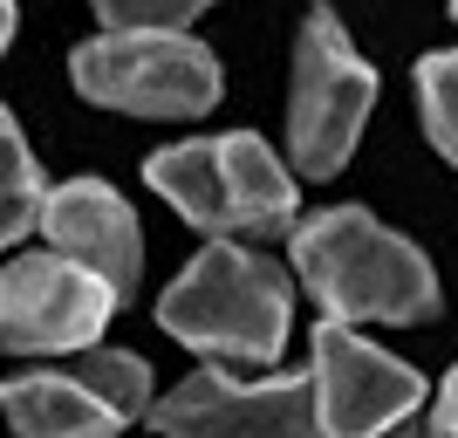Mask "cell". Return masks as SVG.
Returning <instances> with one entry per match:
<instances>
[{"mask_svg": "<svg viewBox=\"0 0 458 438\" xmlns=\"http://www.w3.org/2000/svg\"><path fill=\"white\" fill-rule=\"evenodd\" d=\"M151 370L131 349H76V363L0 383L14 438H116L144 418Z\"/></svg>", "mask_w": 458, "mask_h": 438, "instance_id": "obj_6", "label": "cell"}, {"mask_svg": "<svg viewBox=\"0 0 458 438\" xmlns=\"http://www.w3.org/2000/svg\"><path fill=\"white\" fill-rule=\"evenodd\" d=\"M14 41V0H0V48Z\"/></svg>", "mask_w": 458, "mask_h": 438, "instance_id": "obj_15", "label": "cell"}, {"mask_svg": "<svg viewBox=\"0 0 458 438\" xmlns=\"http://www.w3.org/2000/svg\"><path fill=\"white\" fill-rule=\"evenodd\" d=\"M69 76L89 103L131 116H206L226 90L212 48L178 28H110L76 48Z\"/></svg>", "mask_w": 458, "mask_h": 438, "instance_id": "obj_4", "label": "cell"}, {"mask_svg": "<svg viewBox=\"0 0 458 438\" xmlns=\"http://www.w3.org/2000/svg\"><path fill=\"white\" fill-rule=\"evenodd\" d=\"M287 253L301 288L322 302L328 322H431L438 315V274L363 206H328L287 227Z\"/></svg>", "mask_w": 458, "mask_h": 438, "instance_id": "obj_1", "label": "cell"}, {"mask_svg": "<svg viewBox=\"0 0 458 438\" xmlns=\"http://www.w3.org/2000/svg\"><path fill=\"white\" fill-rule=\"evenodd\" d=\"M165 438H322L315 432V383L308 377H226L191 370L151 411Z\"/></svg>", "mask_w": 458, "mask_h": 438, "instance_id": "obj_9", "label": "cell"}, {"mask_svg": "<svg viewBox=\"0 0 458 438\" xmlns=\"http://www.w3.org/2000/svg\"><path fill=\"white\" fill-rule=\"evenodd\" d=\"M151 192L206 240H274L294 227V172L267 137H191L144 165Z\"/></svg>", "mask_w": 458, "mask_h": 438, "instance_id": "obj_3", "label": "cell"}, {"mask_svg": "<svg viewBox=\"0 0 458 438\" xmlns=\"http://www.w3.org/2000/svg\"><path fill=\"white\" fill-rule=\"evenodd\" d=\"M35 227L48 233V247H55V253L96 267V274L116 288V302H137L144 233H137V212L123 206V192H116V185H103V178H69V185H48V192H41Z\"/></svg>", "mask_w": 458, "mask_h": 438, "instance_id": "obj_10", "label": "cell"}, {"mask_svg": "<svg viewBox=\"0 0 458 438\" xmlns=\"http://www.w3.org/2000/svg\"><path fill=\"white\" fill-rule=\"evenodd\" d=\"M116 288L69 253H21L0 274V349L14 356H76L116 315Z\"/></svg>", "mask_w": 458, "mask_h": 438, "instance_id": "obj_8", "label": "cell"}, {"mask_svg": "<svg viewBox=\"0 0 458 438\" xmlns=\"http://www.w3.org/2000/svg\"><path fill=\"white\" fill-rule=\"evenodd\" d=\"M41 165L35 151H28V137H21V124L7 110H0V247H14V240H28V227H35L41 212Z\"/></svg>", "mask_w": 458, "mask_h": 438, "instance_id": "obj_11", "label": "cell"}, {"mask_svg": "<svg viewBox=\"0 0 458 438\" xmlns=\"http://www.w3.org/2000/svg\"><path fill=\"white\" fill-rule=\"evenodd\" d=\"M418 103H424V137L438 144L445 165H458V48L418 62Z\"/></svg>", "mask_w": 458, "mask_h": 438, "instance_id": "obj_12", "label": "cell"}, {"mask_svg": "<svg viewBox=\"0 0 458 438\" xmlns=\"http://www.w3.org/2000/svg\"><path fill=\"white\" fill-rule=\"evenodd\" d=\"M212 0H96L103 28H185L191 14H206Z\"/></svg>", "mask_w": 458, "mask_h": 438, "instance_id": "obj_13", "label": "cell"}, {"mask_svg": "<svg viewBox=\"0 0 458 438\" xmlns=\"http://www.w3.org/2000/svg\"><path fill=\"white\" fill-rule=\"evenodd\" d=\"M315 432L322 438H418L424 377L403 356L363 343L349 322L315 329Z\"/></svg>", "mask_w": 458, "mask_h": 438, "instance_id": "obj_7", "label": "cell"}, {"mask_svg": "<svg viewBox=\"0 0 458 438\" xmlns=\"http://www.w3.org/2000/svg\"><path fill=\"white\" fill-rule=\"evenodd\" d=\"M165 336L212 363H274L287 349V322H294V274L267 261V253L240 247V240H212L191 253V267L165 288L157 302Z\"/></svg>", "mask_w": 458, "mask_h": 438, "instance_id": "obj_2", "label": "cell"}, {"mask_svg": "<svg viewBox=\"0 0 458 438\" xmlns=\"http://www.w3.org/2000/svg\"><path fill=\"white\" fill-rule=\"evenodd\" d=\"M418 438H458V370L438 383V404H431V418L418 425Z\"/></svg>", "mask_w": 458, "mask_h": 438, "instance_id": "obj_14", "label": "cell"}, {"mask_svg": "<svg viewBox=\"0 0 458 438\" xmlns=\"http://www.w3.org/2000/svg\"><path fill=\"white\" fill-rule=\"evenodd\" d=\"M377 103V69L356 56L349 28L328 7H308L294 41V96H287V158L301 178H335Z\"/></svg>", "mask_w": 458, "mask_h": 438, "instance_id": "obj_5", "label": "cell"}, {"mask_svg": "<svg viewBox=\"0 0 458 438\" xmlns=\"http://www.w3.org/2000/svg\"><path fill=\"white\" fill-rule=\"evenodd\" d=\"M445 7H452V14H458V0H445Z\"/></svg>", "mask_w": 458, "mask_h": 438, "instance_id": "obj_16", "label": "cell"}]
</instances>
